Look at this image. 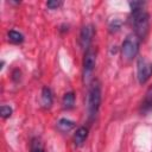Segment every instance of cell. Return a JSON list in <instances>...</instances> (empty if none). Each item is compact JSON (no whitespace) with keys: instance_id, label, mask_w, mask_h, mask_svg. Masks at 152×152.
I'll use <instances>...</instances> for the list:
<instances>
[{"instance_id":"10","label":"cell","mask_w":152,"mask_h":152,"mask_svg":"<svg viewBox=\"0 0 152 152\" xmlns=\"http://www.w3.org/2000/svg\"><path fill=\"white\" fill-rule=\"evenodd\" d=\"M74 126H75L74 121H71L69 119H65V118L59 119L58 122H57V128L61 132H69V131H71L74 128Z\"/></svg>"},{"instance_id":"9","label":"cell","mask_w":152,"mask_h":152,"mask_svg":"<svg viewBox=\"0 0 152 152\" xmlns=\"http://www.w3.org/2000/svg\"><path fill=\"white\" fill-rule=\"evenodd\" d=\"M87 137H88V128L84 126H81L76 129V132L74 134V141L76 145H81L87 139Z\"/></svg>"},{"instance_id":"15","label":"cell","mask_w":152,"mask_h":152,"mask_svg":"<svg viewBox=\"0 0 152 152\" xmlns=\"http://www.w3.org/2000/svg\"><path fill=\"white\" fill-rule=\"evenodd\" d=\"M63 5L62 1H57V0H51V1H48L46 2V6L50 8V10H57L58 7H61Z\"/></svg>"},{"instance_id":"7","label":"cell","mask_w":152,"mask_h":152,"mask_svg":"<svg viewBox=\"0 0 152 152\" xmlns=\"http://www.w3.org/2000/svg\"><path fill=\"white\" fill-rule=\"evenodd\" d=\"M151 110H152V84L147 88V90L144 95V99H142L141 104H140V113L147 114Z\"/></svg>"},{"instance_id":"6","label":"cell","mask_w":152,"mask_h":152,"mask_svg":"<svg viewBox=\"0 0 152 152\" xmlns=\"http://www.w3.org/2000/svg\"><path fill=\"white\" fill-rule=\"evenodd\" d=\"M94 37V26L93 25H86L82 27L80 33V45L84 50L90 48V43Z\"/></svg>"},{"instance_id":"5","label":"cell","mask_w":152,"mask_h":152,"mask_svg":"<svg viewBox=\"0 0 152 152\" xmlns=\"http://www.w3.org/2000/svg\"><path fill=\"white\" fill-rule=\"evenodd\" d=\"M95 63H96V53L95 51L89 48L86 50L84 52V58H83V76H84V81H88V78L91 76L94 68H95Z\"/></svg>"},{"instance_id":"3","label":"cell","mask_w":152,"mask_h":152,"mask_svg":"<svg viewBox=\"0 0 152 152\" xmlns=\"http://www.w3.org/2000/svg\"><path fill=\"white\" fill-rule=\"evenodd\" d=\"M139 44H140V39L135 36V34H129L126 37V39L122 43L121 46V56L125 61L129 62L133 58L137 57L138 52H139Z\"/></svg>"},{"instance_id":"4","label":"cell","mask_w":152,"mask_h":152,"mask_svg":"<svg viewBox=\"0 0 152 152\" xmlns=\"http://www.w3.org/2000/svg\"><path fill=\"white\" fill-rule=\"evenodd\" d=\"M152 75V63L146 58H139L137 63V77L140 84L146 83Z\"/></svg>"},{"instance_id":"8","label":"cell","mask_w":152,"mask_h":152,"mask_svg":"<svg viewBox=\"0 0 152 152\" xmlns=\"http://www.w3.org/2000/svg\"><path fill=\"white\" fill-rule=\"evenodd\" d=\"M53 102V97H52V93L50 90V88L44 87L42 89V95H40V103L44 108H50L51 104Z\"/></svg>"},{"instance_id":"14","label":"cell","mask_w":152,"mask_h":152,"mask_svg":"<svg viewBox=\"0 0 152 152\" xmlns=\"http://www.w3.org/2000/svg\"><path fill=\"white\" fill-rule=\"evenodd\" d=\"M0 114H1V116H2L4 119H7V118H10V116L12 115V108H11L10 106L4 104V106H1V108H0Z\"/></svg>"},{"instance_id":"13","label":"cell","mask_w":152,"mask_h":152,"mask_svg":"<svg viewBox=\"0 0 152 152\" xmlns=\"http://www.w3.org/2000/svg\"><path fill=\"white\" fill-rule=\"evenodd\" d=\"M31 152H44V147L39 139L33 138L31 141Z\"/></svg>"},{"instance_id":"12","label":"cell","mask_w":152,"mask_h":152,"mask_svg":"<svg viewBox=\"0 0 152 152\" xmlns=\"http://www.w3.org/2000/svg\"><path fill=\"white\" fill-rule=\"evenodd\" d=\"M7 36H8V39H10L12 43H14V44H20V43L24 42V36H23L20 32H18V31L11 30V31H8Z\"/></svg>"},{"instance_id":"1","label":"cell","mask_w":152,"mask_h":152,"mask_svg":"<svg viewBox=\"0 0 152 152\" xmlns=\"http://www.w3.org/2000/svg\"><path fill=\"white\" fill-rule=\"evenodd\" d=\"M131 18H132V25L134 27V34L140 40L145 39L148 33V27H150L148 13L144 8L135 10V11H132Z\"/></svg>"},{"instance_id":"11","label":"cell","mask_w":152,"mask_h":152,"mask_svg":"<svg viewBox=\"0 0 152 152\" xmlns=\"http://www.w3.org/2000/svg\"><path fill=\"white\" fill-rule=\"evenodd\" d=\"M62 103H63L64 109H71L74 107V104H75V94L72 91L65 93L64 96H63Z\"/></svg>"},{"instance_id":"2","label":"cell","mask_w":152,"mask_h":152,"mask_svg":"<svg viewBox=\"0 0 152 152\" xmlns=\"http://www.w3.org/2000/svg\"><path fill=\"white\" fill-rule=\"evenodd\" d=\"M100 103H101V86H100V82L95 80L90 84V88L88 91V106L87 107H88V114L90 119L95 118V115L97 114Z\"/></svg>"}]
</instances>
